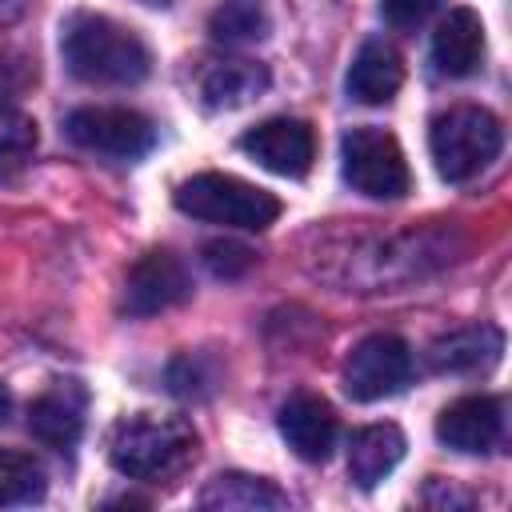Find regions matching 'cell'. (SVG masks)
I'll return each mask as SVG.
<instances>
[{"instance_id":"cell-1","label":"cell","mask_w":512,"mask_h":512,"mask_svg":"<svg viewBox=\"0 0 512 512\" xmlns=\"http://www.w3.org/2000/svg\"><path fill=\"white\" fill-rule=\"evenodd\" d=\"M60 56L84 84H140L152 68L148 44L104 12H72L60 24Z\"/></svg>"},{"instance_id":"cell-2","label":"cell","mask_w":512,"mask_h":512,"mask_svg":"<svg viewBox=\"0 0 512 512\" xmlns=\"http://www.w3.org/2000/svg\"><path fill=\"white\" fill-rule=\"evenodd\" d=\"M108 456H112V468L120 476L156 484V480L184 472V464L196 456V432L188 420L132 416L112 432Z\"/></svg>"},{"instance_id":"cell-3","label":"cell","mask_w":512,"mask_h":512,"mask_svg":"<svg viewBox=\"0 0 512 512\" xmlns=\"http://www.w3.org/2000/svg\"><path fill=\"white\" fill-rule=\"evenodd\" d=\"M504 148V124L480 104H456L440 112L428 128V152L448 184L480 176Z\"/></svg>"},{"instance_id":"cell-4","label":"cell","mask_w":512,"mask_h":512,"mask_svg":"<svg viewBox=\"0 0 512 512\" xmlns=\"http://www.w3.org/2000/svg\"><path fill=\"white\" fill-rule=\"evenodd\" d=\"M172 200L184 216L224 228H248V232H260L280 216V200L272 192L228 172H196L176 188Z\"/></svg>"},{"instance_id":"cell-5","label":"cell","mask_w":512,"mask_h":512,"mask_svg":"<svg viewBox=\"0 0 512 512\" xmlns=\"http://www.w3.org/2000/svg\"><path fill=\"white\" fill-rule=\"evenodd\" d=\"M340 168H344V180L372 200H400L412 188V172H408L400 140L372 124L344 132Z\"/></svg>"},{"instance_id":"cell-6","label":"cell","mask_w":512,"mask_h":512,"mask_svg":"<svg viewBox=\"0 0 512 512\" xmlns=\"http://www.w3.org/2000/svg\"><path fill=\"white\" fill-rule=\"evenodd\" d=\"M64 132L76 148L116 160H136L156 144V124L136 108H76L68 112Z\"/></svg>"},{"instance_id":"cell-7","label":"cell","mask_w":512,"mask_h":512,"mask_svg":"<svg viewBox=\"0 0 512 512\" xmlns=\"http://www.w3.org/2000/svg\"><path fill=\"white\" fill-rule=\"evenodd\" d=\"M412 376V348L392 332L364 336L344 360V388L352 400H384L396 396Z\"/></svg>"},{"instance_id":"cell-8","label":"cell","mask_w":512,"mask_h":512,"mask_svg":"<svg viewBox=\"0 0 512 512\" xmlns=\"http://www.w3.org/2000/svg\"><path fill=\"white\" fill-rule=\"evenodd\" d=\"M192 296V276L188 268L180 264V256L156 248V252H144L128 280H124V300L120 308L128 316H156V312H168L176 304H184Z\"/></svg>"},{"instance_id":"cell-9","label":"cell","mask_w":512,"mask_h":512,"mask_svg":"<svg viewBox=\"0 0 512 512\" xmlns=\"http://www.w3.org/2000/svg\"><path fill=\"white\" fill-rule=\"evenodd\" d=\"M240 152H248L260 168L296 180V176H308L316 160V136L296 116H272L240 136Z\"/></svg>"},{"instance_id":"cell-10","label":"cell","mask_w":512,"mask_h":512,"mask_svg":"<svg viewBox=\"0 0 512 512\" xmlns=\"http://www.w3.org/2000/svg\"><path fill=\"white\" fill-rule=\"evenodd\" d=\"M436 440L452 452H492L504 440V400L476 392V396H460L452 400L440 416H436Z\"/></svg>"},{"instance_id":"cell-11","label":"cell","mask_w":512,"mask_h":512,"mask_svg":"<svg viewBox=\"0 0 512 512\" xmlns=\"http://www.w3.org/2000/svg\"><path fill=\"white\" fill-rule=\"evenodd\" d=\"M280 436L288 440V448L308 460V464H320L328 460L332 444H336V412L324 396H312V392H296L284 400L280 408Z\"/></svg>"},{"instance_id":"cell-12","label":"cell","mask_w":512,"mask_h":512,"mask_svg":"<svg viewBox=\"0 0 512 512\" xmlns=\"http://www.w3.org/2000/svg\"><path fill=\"white\" fill-rule=\"evenodd\" d=\"M484 60V24L472 8H452L432 32V64L448 80H464Z\"/></svg>"},{"instance_id":"cell-13","label":"cell","mask_w":512,"mask_h":512,"mask_svg":"<svg viewBox=\"0 0 512 512\" xmlns=\"http://www.w3.org/2000/svg\"><path fill=\"white\" fill-rule=\"evenodd\" d=\"M404 84V60L388 40H364L348 68V96L356 104H388Z\"/></svg>"},{"instance_id":"cell-14","label":"cell","mask_w":512,"mask_h":512,"mask_svg":"<svg viewBox=\"0 0 512 512\" xmlns=\"http://www.w3.org/2000/svg\"><path fill=\"white\" fill-rule=\"evenodd\" d=\"M504 352V336L492 324H468L456 328L428 348V368L432 372H488Z\"/></svg>"},{"instance_id":"cell-15","label":"cell","mask_w":512,"mask_h":512,"mask_svg":"<svg viewBox=\"0 0 512 512\" xmlns=\"http://www.w3.org/2000/svg\"><path fill=\"white\" fill-rule=\"evenodd\" d=\"M400 460H404V432L396 424H368L352 432L348 476L356 488H376Z\"/></svg>"},{"instance_id":"cell-16","label":"cell","mask_w":512,"mask_h":512,"mask_svg":"<svg viewBox=\"0 0 512 512\" xmlns=\"http://www.w3.org/2000/svg\"><path fill=\"white\" fill-rule=\"evenodd\" d=\"M28 432L32 440H40L44 448H72L84 432V404L72 388H52L40 392L28 404Z\"/></svg>"},{"instance_id":"cell-17","label":"cell","mask_w":512,"mask_h":512,"mask_svg":"<svg viewBox=\"0 0 512 512\" xmlns=\"http://www.w3.org/2000/svg\"><path fill=\"white\" fill-rule=\"evenodd\" d=\"M268 88V68L256 60H224L212 64L200 80V96L208 108H244Z\"/></svg>"},{"instance_id":"cell-18","label":"cell","mask_w":512,"mask_h":512,"mask_svg":"<svg viewBox=\"0 0 512 512\" xmlns=\"http://www.w3.org/2000/svg\"><path fill=\"white\" fill-rule=\"evenodd\" d=\"M200 508L212 512H264V508H288V496L260 480V476H244V472H224L216 480H208V488L200 492Z\"/></svg>"},{"instance_id":"cell-19","label":"cell","mask_w":512,"mask_h":512,"mask_svg":"<svg viewBox=\"0 0 512 512\" xmlns=\"http://www.w3.org/2000/svg\"><path fill=\"white\" fill-rule=\"evenodd\" d=\"M48 492V476L40 468V460H32L28 452H0V508H16V504H36Z\"/></svg>"},{"instance_id":"cell-20","label":"cell","mask_w":512,"mask_h":512,"mask_svg":"<svg viewBox=\"0 0 512 512\" xmlns=\"http://www.w3.org/2000/svg\"><path fill=\"white\" fill-rule=\"evenodd\" d=\"M208 28L220 44H248V40H260L268 32V16L256 0H228L212 12Z\"/></svg>"},{"instance_id":"cell-21","label":"cell","mask_w":512,"mask_h":512,"mask_svg":"<svg viewBox=\"0 0 512 512\" xmlns=\"http://www.w3.org/2000/svg\"><path fill=\"white\" fill-rule=\"evenodd\" d=\"M164 380H168V392L200 400V396H208V392L216 388V364H212L204 352H180V356L168 364Z\"/></svg>"},{"instance_id":"cell-22","label":"cell","mask_w":512,"mask_h":512,"mask_svg":"<svg viewBox=\"0 0 512 512\" xmlns=\"http://www.w3.org/2000/svg\"><path fill=\"white\" fill-rule=\"evenodd\" d=\"M36 152V124L28 116H12L0 124V180H12Z\"/></svg>"},{"instance_id":"cell-23","label":"cell","mask_w":512,"mask_h":512,"mask_svg":"<svg viewBox=\"0 0 512 512\" xmlns=\"http://www.w3.org/2000/svg\"><path fill=\"white\" fill-rule=\"evenodd\" d=\"M204 264H208L212 276L236 280L256 264V252L248 244H240V240H208L204 244Z\"/></svg>"},{"instance_id":"cell-24","label":"cell","mask_w":512,"mask_h":512,"mask_svg":"<svg viewBox=\"0 0 512 512\" xmlns=\"http://www.w3.org/2000/svg\"><path fill=\"white\" fill-rule=\"evenodd\" d=\"M28 80H32L28 64L20 56H12V52H0V112L20 100V92L28 88Z\"/></svg>"},{"instance_id":"cell-25","label":"cell","mask_w":512,"mask_h":512,"mask_svg":"<svg viewBox=\"0 0 512 512\" xmlns=\"http://www.w3.org/2000/svg\"><path fill=\"white\" fill-rule=\"evenodd\" d=\"M380 8H384V20L392 28H416L440 8V0H384Z\"/></svg>"},{"instance_id":"cell-26","label":"cell","mask_w":512,"mask_h":512,"mask_svg":"<svg viewBox=\"0 0 512 512\" xmlns=\"http://www.w3.org/2000/svg\"><path fill=\"white\" fill-rule=\"evenodd\" d=\"M20 8H24V0H0V24H8L12 16H20Z\"/></svg>"},{"instance_id":"cell-27","label":"cell","mask_w":512,"mask_h":512,"mask_svg":"<svg viewBox=\"0 0 512 512\" xmlns=\"http://www.w3.org/2000/svg\"><path fill=\"white\" fill-rule=\"evenodd\" d=\"M8 412H12V396H8V388L0 384V424L8 420Z\"/></svg>"},{"instance_id":"cell-28","label":"cell","mask_w":512,"mask_h":512,"mask_svg":"<svg viewBox=\"0 0 512 512\" xmlns=\"http://www.w3.org/2000/svg\"><path fill=\"white\" fill-rule=\"evenodd\" d=\"M140 4H148V8H168L172 0H140Z\"/></svg>"}]
</instances>
